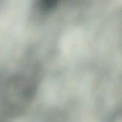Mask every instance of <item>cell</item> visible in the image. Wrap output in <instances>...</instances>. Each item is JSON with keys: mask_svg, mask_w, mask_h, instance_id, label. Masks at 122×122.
Wrapping results in <instances>:
<instances>
[{"mask_svg": "<svg viewBox=\"0 0 122 122\" xmlns=\"http://www.w3.org/2000/svg\"><path fill=\"white\" fill-rule=\"evenodd\" d=\"M38 76L34 71H21L11 76L0 92V114L4 119L22 114L34 98Z\"/></svg>", "mask_w": 122, "mask_h": 122, "instance_id": "1", "label": "cell"}, {"mask_svg": "<svg viewBox=\"0 0 122 122\" xmlns=\"http://www.w3.org/2000/svg\"><path fill=\"white\" fill-rule=\"evenodd\" d=\"M36 122H65V118L60 111L46 109L43 110L37 115Z\"/></svg>", "mask_w": 122, "mask_h": 122, "instance_id": "2", "label": "cell"}, {"mask_svg": "<svg viewBox=\"0 0 122 122\" xmlns=\"http://www.w3.org/2000/svg\"><path fill=\"white\" fill-rule=\"evenodd\" d=\"M58 1H41L36 4V11H39L40 14H46L49 11H51L55 9L57 6Z\"/></svg>", "mask_w": 122, "mask_h": 122, "instance_id": "3", "label": "cell"}]
</instances>
